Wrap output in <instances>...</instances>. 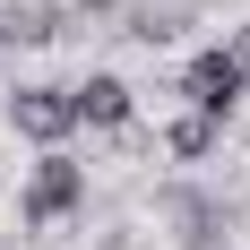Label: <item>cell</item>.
Listing matches in <instances>:
<instances>
[{
  "mask_svg": "<svg viewBox=\"0 0 250 250\" xmlns=\"http://www.w3.org/2000/svg\"><path fill=\"white\" fill-rule=\"evenodd\" d=\"M69 121H78V95H69V86H26V95H18V129H26V138L52 147V138H69Z\"/></svg>",
  "mask_w": 250,
  "mask_h": 250,
  "instance_id": "cell-3",
  "label": "cell"
},
{
  "mask_svg": "<svg viewBox=\"0 0 250 250\" xmlns=\"http://www.w3.org/2000/svg\"><path fill=\"white\" fill-rule=\"evenodd\" d=\"M207 138H216V121H207V112L173 121V155H207Z\"/></svg>",
  "mask_w": 250,
  "mask_h": 250,
  "instance_id": "cell-6",
  "label": "cell"
},
{
  "mask_svg": "<svg viewBox=\"0 0 250 250\" xmlns=\"http://www.w3.org/2000/svg\"><path fill=\"white\" fill-rule=\"evenodd\" d=\"M78 121L121 129V121H129V86H121V78H86V86H78Z\"/></svg>",
  "mask_w": 250,
  "mask_h": 250,
  "instance_id": "cell-4",
  "label": "cell"
},
{
  "mask_svg": "<svg viewBox=\"0 0 250 250\" xmlns=\"http://www.w3.org/2000/svg\"><path fill=\"white\" fill-rule=\"evenodd\" d=\"M9 35L18 43H43L52 35V0H9Z\"/></svg>",
  "mask_w": 250,
  "mask_h": 250,
  "instance_id": "cell-5",
  "label": "cell"
},
{
  "mask_svg": "<svg viewBox=\"0 0 250 250\" xmlns=\"http://www.w3.org/2000/svg\"><path fill=\"white\" fill-rule=\"evenodd\" d=\"M250 78L233 69V52H207V61H190V78H181V95L199 104L207 121H216V112H233V95H242Z\"/></svg>",
  "mask_w": 250,
  "mask_h": 250,
  "instance_id": "cell-1",
  "label": "cell"
},
{
  "mask_svg": "<svg viewBox=\"0 0 250 250\" xmlns=\"http://www.w3.org/2000/svg\"><path fill=\"white\" fill-rule=\"evenodd\" d=\"M233 69H242V78H250V35H242V43H233Z\"/></svg>",
  "mask_w": 250,
  "mask_h": 250,
  "instance_id": "cell-7",
  "label": "cell"
},
{
  "mask_svg": "<svg viewBox=\"0 0 250 250\" xmlns=\"http://www.w3.org/2000/svg\"><path fill=\"white\" fill-rule=\"evenodd\" d=\"M78 190H86V181H78V164H69V155H43V173H35V190H26V225L69 216V207H78Z\"/></svg>",
  "mask_w": 250,
  "mask_h": 250,
  "instance_id": "cell-2",
  "label": "cell"
}]
</instances>
